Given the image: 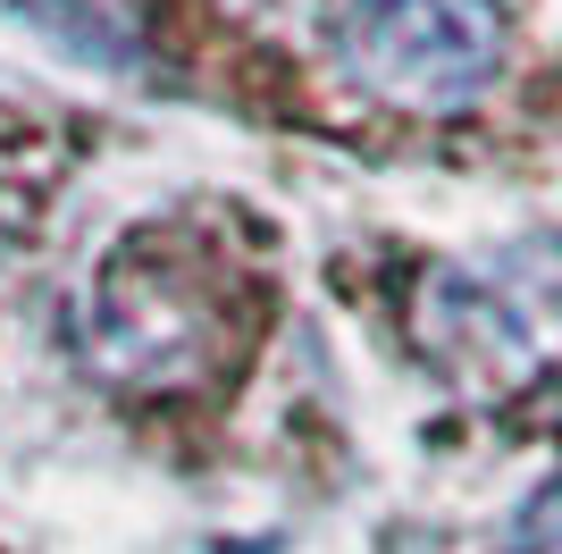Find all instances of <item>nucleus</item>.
<instances>
[{
	"instance_id": "f257e3e1",
	"label": "nucleus",
	"mask_w": 562,
	"mask_h": 554,
	"mask_svg": "<svg viewBox=\"0 0 562 554\" xmlns=\"http://www.w3.org/2000/svg\"><path fill=\"white\" fill-rule=\"evenodd\" d=\"M235 345H244V302H235L227 269L202 261L193 244H160V235L126 244L101 269L93 311H85L93 369L135 395L202 387L235 362Z\"/></svg>"
},
{
	"instance_id": "f03ea898",
	"label": "nucleus",
	"mask_w": 562,
	"mask_h": 554,
	"mask_svg": "<svg viewBox=\"0 0 562 554\" xmlns=\"http://www.w3.org/2000/svg\"><path fill=\"white\" fill-rule=\"evenodd\" d=\"M420 353L453 387L520 395L562 369V244L453 261L420 286Z\"/></svg>"
},
{
	"instance_id": "7ed1b4c3",
	"label": "nucleus",
	"mask_w": 562,
	"mask_h": 554,
	"mask_svg": "<svg viewBox=\"0 0 562 554\" xmlns=\"http://www.w3.org/2000/svg\"><path fill=\"white\" fill-rule=\"evenodd\" d=\"M345 76L386 110L453 118L504 68V0H352L345 9Z\"/></svg>"
},
{
	"instance_id": "20e7f679",
	"label": "nucleus",
	"mask_w": 562,
	"mask_h": 554,
	"mask_svg": "<svg viewBox=\"0 0 562 554\" xmlns=\"http://www.w3.org/2000/svg\"><path fill=\"white\" fill-rule=\"evenodd\" d=\"M43 25H59L68 43H85V51H101V43H126V0H25Z\"/></svg>"
},
{
	"instance_id": "39448f33",
	"label": "nucleus",
	"mask_w": 562,
	"mask_h": 554,
	"mask_svg": "<svg viewBox=\"0 0 562 554\" xmlns=\"http://www.w3.org/2000/svg\"><path fill=\"white\" fill-rule=\"evenodd\" d=\"M504 554H562V487H546L538 505L520 512V530H513Z\"/></svg>"
}]
</instances>
